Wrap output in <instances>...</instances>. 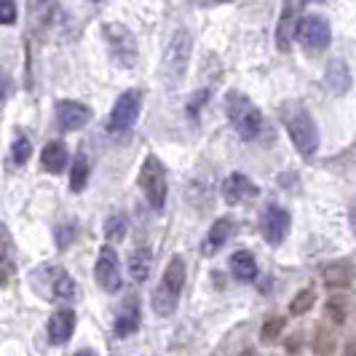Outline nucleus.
<instances>
[{
	"instance_id": "obj_1",
	"label": "nucleus",
	"mask_w": 356,
	"mask_h": 356,
	"mask_svg": "<svg viewBox=\"0 0 356 356\" xmlns=\"http://www.w3.org/2000/svg\"><path fill=\"white\" fill-rule=\"evenodd\" d=\"M279 118H282V124H284L292 145L298 147V153L305 156V159H311L319 150V143H321L319 126L314 121V115L300 102H284V105L279 107Z\"/></svg>"
},
{
	"instance_id": "obj_2",
	"label": "nucleus",
	"mask_w": 356,
	"mask_h": 356,
	"mask_svg": "<svg viewBox=\"0 0 356 356\" xmlns=\"http://www.w3.org/2000/svg\"><path fill=\"white\" fill-rule=\"evenodd\" d=\"M193 51V35L188 30H177L169 38L163 49V62H161V81L166 89H177L188 75V62Z\"/></svg>"
},
{
	"instance_id": "obj_3",
	"label": "nucleus",
	"mask_w": 356,
	"mask_h": 356,
	"mask_svg": "<svg viewBox=\"0 0 356 356\" xmlns=\"http://www.w3.org/2000/svg\"><path fill=\"white\" fill-rule=\"evenodd\" d=\"M225 113L231 118V126L236 129V134L244 143H252V140L260 137V131H263V113H260V107L254 105L247 94L228 91L225 94Z\"/></svg>"
},
{
	"instance_id": "obj_4",
	"label": "nucleus",
	"mask_w": 356,
	"mask_h": 356,
	"mask_svg": "<svg viewBox=\"0 0 356 356\" xmlns=\"http://www.w3.org/2000/svg\"><path fill=\"white\" fill-rule=\"evenodd\" d=\"M182 286H185V260H182V254H175L163 270V279L153 292V311L159 316H169L177 311Z\"/></svg>"
},
{
	"instance_id": "obj_5",
	"label": "nucleus",
	"mask_w": 356,
	"mask_h": 356,
	"mask_svg": "<svg viewBox=\"0 0 356 356\" xmlns=\"http://www.w3.org/2000/svg\"><path fill=\"white\" fill-rule=\"evenodd\" d=\"M102 38H105L110 59H113L118 67L131 70V67L137 65V59H140L137 38H134V33H131L126 24H121V22H107L105 27H102Z\"/></svg>"
},
{
	"instance_id": "obj_6",
	"label": "nucleus",
	"mask_w": 356,
	"mask_h": 356,
	"mask_svg": "<svg viewBox=\"0 0 356 356\" xmlns=\"http://www.w3.org/2000/svg\"><path fill=\"white\" fill-rule=\"evenodd\" d=\"M140 191L145 193L153 209H163L166 204V169L159 156H147L140 169Z\"/></svg>"
},
{
	"instance_id": "obj_7",
	"label": "nucleus",
	"mask_w": 356,
	"mask_h": 356,
	"mask_svg": "<svg viewBox=\"0 0 356 356\" xmlns=\"http://www.w3.org/2000/svg\"><path fill=\"white\" fill-rule=\"evenodd\" d=\"M140 107H143V91L129 89L124 91L118 99H115V107L110 113V121H107V131L113 134H124L131 126L137 124L140 118Z\"/></svg>"
},
{
	"instance_id": "obj_8",
	"label": "nucleus",
	"mask_w": 356,
	"mask_h": 356,
	"mask_svg": "<svg viewBox=\"0 0 356 356\" xmlns=\"http://www.w3.org/2000/svg\"><path fill=\"white\" fill-rule=\"evenodd\" d=\"M35 276H40L38 289L46 295V300H72L75 284H72L70 273L59 266H43Z\"/></svg>"
},
{
	"instance_id": "obj_9",
	"label": "nucleus",
	"mask_w": 356,
	"mask_h": 356,
	"mask_svg": "<svg viewBox=\"0 0 356 356\" xmlns=\"http://www.w3.org/2000/svg\"><path fill=\"white\" fill-rule=\"evenodd\" d=\"M298 33H300V40L308 51H324L332 40V27L327 17L321 14H308L298 22Z\"/></svg>"
},
{
	"instance_id": "obj_10",
	"label": "nucleus",
	"mask_w": 356,
	"mask_h": 356,
	"mask_svg": "<svg viewBox=\"0 0 356 356\" xmlns=\"http://www.w3.org/2000/svg\"><path fill=\"white\" fill-rule=\"evenodd\" d=\"M94 276H97V284L102 286L105 292H118L121 289V266H118V254L113 247H102L99 257H97V266H94Z\"/></svg>"
},
{
	"instance_id": "obj_11",
	"label": "nucleus",
	"mask_w": 356,
	"mask_h": 356,
	"mask_svg": "<svg viewBox=\"0 0 356 356\" xmlns=\"http://www.w3.org/2000/svg\"><path fill=\"white\" fill-rule=\"evenodd\" d=\"M303 11V3H284L282 6V17L276 24V49L286 54L292 49V40L298 35V19Z\"/></svg>"
},
{
	"instance_id": "obj_12",
	"label": "nucleus",
	"mask_w": 356,
	"mask_h": 356,
	"mask_svg": "<svg viewBox=\"0 0 356 356\" xmlns=\"http://www.w3.org/2000/svg\"><path fill=\"white\" fill-rule=\"evenodd\" d=\"M289 222H292L289 212L276 207V204H270L263 212V236H266V241L270 247H279L284 241L286 233H289Z\"/></svg>"
},
{
	"instance_id": "obj_13",
	"label": "nucleus",
	"mask_w": 356,
	"mask_h": 356,
	"mask_svg": "<svg viewBox=\"0 0 356 356\" xmlns=\"http://www.w3.org/2000/svg\"><path fill=\"white\" fill-rule=\"evenodd\" d=\"M17 276V244L8 225L0 222V286H8Z\"/></svg>"
},
{
	"instance_id": "obj_14",
	"label": "nucleus",
	"mask_w": 356,
	"mask_h": 356,
	"mask_svg": "<svg viewBox=\"0 0 356 356\" xmlns=\"http://www.w3.org/2000/svg\"><path fill=\"white\" fill-rule=\"evenodd\" d=\"M91 115H94L91 107L83 105V102H75V99H62L56 105V118H59L62 129H67V131H75V129L86 126L91 121Z\"/></svg>"
},
{
	"instance_id": "obj_15",
	"label": "nucleus",
	"mask_w": 356,
	"mask_h": 356,
	"mask_svg": "<svg viewBox=\"0 0 356 356\" xmlns=\"http://www.w3.org/2000/svg\"><path fill=\"white\" fill-rule=\"evenodd\" d=\"M140 321H143V311H140V300L131 295L126 298L124 303L118 305V314H115V335L118 338H129L140 330Z\"/></svg>"
},
{
	"instance_id": "obj_16",
	"label": "nucleus",
	"mask_w": 356,
	"mask_h": 356,
	"mask_svg": "<svg viewBox=\"0 0 356 356\" xmlns=\"http://www.w3.org/2000/svg\"><path fill=\"white\" fill-rule=\"evenodd\" d=\"M254 196H257V185H252L244 175H231L222 182V198L231 207H238V204H244V201H250Z\"/></svg>"
},
{
	"instance_id": "obj_17",
	"label": "nucleus",
	"mask_w": 356,
	"mask_h": 356,
	"mask_svg": "<svg viewBox=\"0 0 356 356\" xmlns=\"http://www.w3.org/2000/svg\"><path fill=\"white\" fill-rule=\"evenodd\" d=\"M75 332V314L70 308H59L54 311V316L49 319V340L54 346H65Z\"/></svg>"
},
{
	"instance_id": "obj_18",
	"label": "nucleus",
	"mask_w": 356,
	"mask_h": 356,
	"mask_svg": "<svg viewBox=\"0 0 356 356\" xmlns=\"http://www.w3.org/2000/svg\"><path fill=\"white\" fill-rule=\"evenodd\" d=\"M233 231H236V222H233L231 217H220L212 228H209V233H207V238H204V244H201V252H204L207 257H212L214 252H220L225 247V241L233 236Z\"/></svg>"
},
{
	"instance_id": "obj_19",
	"label": "nucleus",
	"mask_w": 356,
	"mask_h": 356,
	"mask_svg": "<svg viewBox=\"0 0 356 356\" xmlns=\"http://www.w3.org/2000/svg\"><path fill=\"white\" fill-rule=\"evenodd\" d=\"M231 270L233 276L238 279V282H244V284H250L257 279V263H254V254L247 250H238L231 254Z\"/></svg>"
},
{
	"instance_id": "obj_20",
	"label": "nucleus",
	"mask_w": 356,
	"mask_h": 356,
	"mask_svg": "<svg viewBox=\"0 0 356 356\" xmlns=\"http://www.w3.org/2000/svg\"><path fill=\"white\" fill-rule=\"evenodd\" d=\"M40 163H43L46 172L59 175V172L67 166V145L59 143V140L49 143L46 147H43V153H40Z\"/></svg>"
},
{
	"instance_id": "obj_21",
	"label": "nucleus",
	"mask_w": 356,
	"mask_h": 356,
	"mask_svg": "<svg viewBox=\"0 0 356 356\" xmlns=\"http://www.w3.org/2000/svg\"><path fill=\"white\" fill-rule=\"evenodd\" d=\"M351 276H354V270H351L348 260L332 263V266L324 268V284L330 286V289H346V286H351Z\"/></svg>"
},
{
	"instance_id": "obj_22",
	"label": "nucleus",
	"mask_w": 356,
	"mask_h": 356,
	"mask_svg": "<svg viewBox=\"0 0 356 356\" xmlns=\"http://www.w3.org/2000/svg\"><path fill=\"white\" fill-rule=\"evenodd\" d=\"M150 266H153V257H150V250H145V247L131 252V257H129V263H126L129 276H131L134 282H145V279L150 276Z\"/></svg>"
},
{
	"instance_id": "obj_23",
	"label": "nucleus",
	"mask_w": 356,
	"mask_h": 356,
	"mask_svg": "<svg viewBox=\"0 0 356 356\" xmlns=\"http://www.w3.org/2000/svg\"><path fill=\"white\" fill-rule=\"evenodd\" d=\"M327 86L335 91V94H343V91H348V86H351V75H348V67H346V62L335 59V62L330 65V70H327Z\"/></svg>"
},
{
	"instance_id": "obj_24",
	"label": "nucleus",
	"mask_w": 356,
	"mask_h": 356,
	"mask_svg": "<svg viewBox=\"0 0 356 356\" xmlns=\"http://www.w3.org/2000/svg\"><path fill=\"white\" fill-rule=\"evenodd\" d=\"M86 182H89V159L81 153V156H75V161H72L70 191H72V193H81V191L86 188Z\"/></svg>"
},
{
	"instance_id": "obj_25",
	"label": "nucleus",
	"mask_w": 356,
	"mask_h": 356,
	"mask_svg": "<svg viewBox=\"0 0 356 356\" xmlns=\"http://www.w3.org/2000/svg\"><path fill=\"white\" fill-rule=\"evenodd\" d=\"M126 233V217L121 212H113L105 220V236L110 241H121Z\"/></svg>"
},
{
	"instance_id": "obj_26",
	"label": "nucleus",
	"mask_w": 356,
	"mask_h": 356,
	"mask_svg": "<svg viewBox=\"0 0 356 356\" xmlns=\"http://www.w3.org/2000/svg\"><path fill=\"white\" fill-rule=\"evenodd\" d=\"M314 303H316V292H314V289H303V292L289 303V314H292V316L308 314V311L314 308Z\"/></svg>"
},
{
	"instance_id": "obj_27",
	"label": "nucleus",
	"mask_w": 356,
	"mask_h": 356,
	"mask_svg": "<svg viewBox=\"0 0 356 356\" xmlns=\"http://www.w3.org/2000/svg\"><path fill=\"white\" fill-rule=\"evenodd\" d=\"M284 327H286V319H282V316H270V319H266L263 330H260V340H263V343L279 340V335L284 332Z\"/></svg>"
},
{
	"instance_id": "obj_28",
	"label": "nucleus",
	"mask_w": 356,
	"mask_h": 356,
	"mask_svg": "<svg viewBox=\"0 0 356 356\" xmlns=\"http://www.w3.org/2000/svg\"><path fill=\"white\" fill-rule=\"evenodd\" d=\"M11 156H14L17 163H27V161H30V156H33V145H30V140H27V134L17 131L14 145H11Z\"/></svg>"
},
{
	"instance_id": "obj_29",
	"label": "nucleus",
	"mask_w": 356,
	"mask_h": 356,
	"mask_svg": "<svg viewBox=\"0 0 356 356\" xmlns=\"http://www.w3.org/2000/svg\"><path fill=\"white\" fill-rule=\"evenodd\" d=\"M327 319H332L335 324H343L346 321V305L340 303V298H332L327 303Z\"/></svg>"
},
{
	"instance_id": "obj_30",
	"label": "nucleus",
	"mask_w": 356,
	"mask_h": 356,
	"mask_svg": "<svg viewBox=\"0 0 356 356\" xmlns=\"http://www.w3.org/2000/svg\"><path fill=\"white\" fill-rule=\"evenodd\" d=\"M14 22H17V3L0 0V24H14Z\"/></svg>"
},
{
	"instance_id": "obj_31",
	"label": "nucleus",
	"mask_w": 356,
	"mask_h": 356,
	"mask_svg": "<svg viewBox=\"0 0 356 356\" xmlns=\"http://www.w3.org/2000/svg\"><path fill=\"white\" fill-rule=\"evenodd\" d=\"M332 348H335V338L330 332H324V330H316V351L319 354H330Z\"/></svg>"
},
{
	"instance_id": "obj_32",
	"label": "nucleus",
	"mask_w": 356,
	"mask_h": 356,
	"mask_svg": "<svg viewBox=\"0 0 356 356\" xmlns=\"http://www.w3.org/2000/svg\"><path fill=\"white\" fill-rule=\"evenodd\" d=\"M75 225H65V228H56V244L59 247H67L72 241V236H75Z\"/></svg>"
},
{
	"instance_id": "obj_33",
	"label": "nucleus",
	"mask_w": 356,
	"mask_h": 356,
	"mask_svg": "<svg viewBox=\"0 0 356 356\" xmlns=\"http://www.w3.org/2000/svg\"><path fill=\"white\" fill-rule=\"evenodd\" d=\"M207 99H209V91H198L196 97L188 102V113H191V115H196L198 110H201V105H204Z\"/></svg>"
},
{
	"instance_id": "obj_34",
	"label": "nucleus",
	"mask_w": 356,
	"mask_h": 356,
	"mask_svg": "<svg viewBox=\"0 0 356 356\" xmlns=\"http://www.w3.org/2000/svg\"><path fill=\"white\" fill-rule=\"evenodd\" d=\"M6 94H8V86H6V78L0 75V105H3V99H6Z\"/></svg>"
},
{
	"instance_id": "obj_35",
	"label": "nucleus",
	"mask_w": 356,
	"mask_h": 356,
	"mask_svg": "<svg viewBox=\"0 0 356 356\" xmlns=\"http://www.w3.org/2000/svg\"><path fill=\"white\" fill-rule=\"evenodd\" d=\"M75 356H97V354H94V351H89V348H83V351H78Z\"/></svg>"
},
{
	"instance_id": "obj_36",
	"label": "nucleus",
	"mask_w": 356,
	"mask_h": 356,
	"mask_svg": "<svg viewBox=\"0 0 356 356\" xmlns=\"http://www.w3.org/2000/svg\"><path fill=\"white\" fill-rule=\"evenodd\" d=\"M346 356H354V343H348V348H346Z\"/></svg>"
},
{
	"instance_id": "obj_37",
	"label": "nucleus",
	"mask_w": 356,
	"mask_h": 356,
	"mask_svg": "<svg viewBox=\"0 0 356 356\" xmlns=\"http://www.w3.org/2000/svg\"><path fill=\"white\" fill-rule=\"evenodd\" d=\"M241 356H254V351H244Z\"/></svg>"
}]
</instances>
